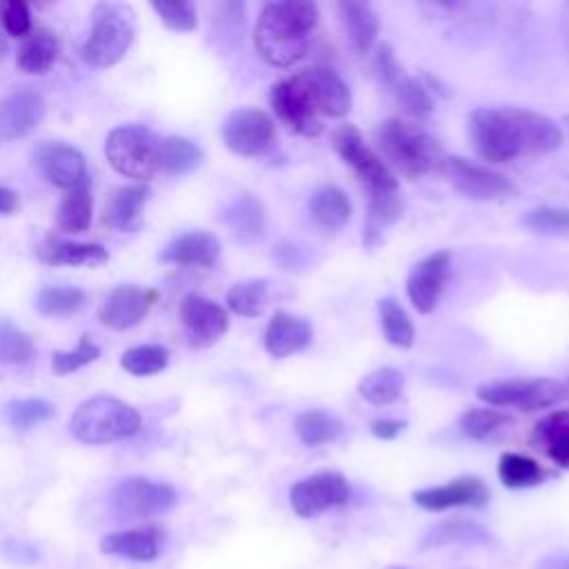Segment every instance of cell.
Segmentation results:
<instances>
[{"label": "cell", "instance_id": "cell-1", "mask_svg": "<svg viewBox=\"0 0 569 569\" xmlns=\"http://www.w3.org/2000/svg\"><path fill=\"white\" fill-rule=\"evenodd\" d=\"M469 140L487 162H511L525 153H549L562 131L545 113L525 107H478L469 113Z\"/></svg>", "mask_w": 569, "mask_h": 569}, {"label": "cell", "instance_id": "cell-2", "mask_svg": "<svg viewBox=\"0 0 569 569\" xmlns=\"http://www.w3.org/2000/svg\"><path fill=\"white\" fill-rule=\"evenodd\" d=\"M331 144L342 162L353 169V173L369 193L362 242L367 247H373L380 240L382 231L389 229L402 213L398 178L387 167V162L365 142L362 133L353 124H340L331 136Z\"/></svg>", "mask_w": 569, "mask_h": 569}, {"label": "cell", "instance_id": "cell-3", "mask_svg": "<svg viewBox=\"0 0 569 569\" xmlns=\"http://www.w3.org/2000/svg\"><path fill=\"white\" fill-rule=\"evenodd\" d=\"M318 18V7L309 0L267 2L253 29L256 51L271 67H291L307 53Z\"/></svg>", "mask_w": 569, "mask_h": 569}, {"label": "cell", "instance_id": "cell-4", "mask_svg": "<svg viewBox=\"0 0 569 569\" xmlns=\"http://www.w3.org/2000/svg\"><path fill=\"white\" fill-rule=\"evenodd\" d=\"M373 142L378 156L387 160V167L391 164L407 178L442 173L449 158L422 124L402 118L380 122L373 131Z\"/></svg>", "mask_w": 569, "mask_h": 569}, {"label": "cell", "instance_id": "cell-5", "mask_svg": "<svg viewBox=\"0 0 569 569\" xmlns=\"http://www.w3.org/2000/svg\"><path fill=\"white\" fill-rule=\"evenodd\" d=\"M71 433L84 445H104L131 438L140 431V413L111 396H96L82 402L71 416Z\"/></svg>", "mask_w": 569, "mask_h": 569}, {"label": "cell", "instance_id": "cell-6", "mask_svg": "<svg viewBox=\"0 0 569 569\" xmlns=\"http://www.w3.org/2000/svg\"><path fill=\"white\" fill-rule=\"evenodd\" d=\"M133 42V16L129 7L100 2L91 13V33L82 58L93 67H111L122 60Z\"/></svg>", "mask_w": 569, "mask_h": 569}, {"label": "cell", "instance_id": "cell-7", "mask_svg": "<svg viewBox=\"0 0 569 569\" xmlns=\"http://www.w3.org/2000/svg\"><path fill=\"white\" fill-rule=\"evenodd\" d=\"M160 138L142 124L116 127L104 142L109 164L133 180H149L156 169V151Z\"/></svg>", "mask_w": 569, "mask_h": 569}, {"label": "cell", "instance_id": "cell-8", "mask_svg": "<svg viewBox=\"0 0 569 569\" xmlns=\"http://www.w3.org/2000/svg\"><path fill=\"white\" fill-rule=\"evenodd\" d=\"M476 396L489 407H516L531 413L558 405L565 398V385L556 378H511L485 382Z\"/></svg>", "mask_w": 569, "mask_h": 569}, {"label": "cell", "instance_id": "cell-9", "mask_svg": "<svg viewBox=\"0 0 569 569\" xmlns=\"http://www.w3.org/2000/svg\"><path fill=\"white\" fill-rule=\"evenodd\" d=\"M351 487L340 471H318L298 480L289 491V505L300 518H316L333 507L347 505Z\"/></svg>", "mask_w": 569, "mask_h": 569}, {"label": "cell", "instance_id": "cell-10", "mask_svg": "<svg viewBox=\"0 0 569 569\" xmlns=\"http://www.w3.org/2000/svg\"><path fill=\"white\" fill-rule=\"evenodd\" d=\"M109 502L118 513L147 518L169 511L178 502V493L171 485L164 482H153L147 478H124L111 489Z\"/></svg>", "mask_w": 569, "mask_h": 569}, {"label": "cell", "instance_id": "cell-11", "mask_svg": "<svg viewBox=\"0 0 569 569\" xmlns=\"http://www.w3.org/2000/svg\"><path fill=\"white\" fill-rule=\"evenodd\" d=\"M445 173L451 178L453 187L471 200H507L516 193V187L507 176L462 156H449Z\"/></svg>", "mask_w": 569, "mask_h": 569}, {"label": "cell", "instance_id": "cell-12", "mask_svg": "<svg viewBox=\"0 0 569 569\" xmlns=\"http://www.w3.org/2000/svg\"><path fill=\"white\" fill-rule=\"evenodd\" d=\"M269 100L276 116L296 133L305 138H316L322 133V120L296 76L276 82Z\"/></svg>", "mask_w": 569, "mask_h": 569}, {"label": "cell", "instance_id": "cell-13", "mask_svg": "<svg viewBox=\"0 0 569 569\" xmlns=\"http://www.w3.org/2000/svg\"><path fill=\"white\" fill-rule=\"evenodd\" d=\"M222 140L238 156H258L273 142V122L264 111L236 109L224 118Z\"/></svg>", "mask_w": 569, "mask_h": 569}, {"label": "cell", "instance_id": "cell-14", "mask_svg": "<svg viewBox=\"0 0 569 569\" xmlns=\"http://www.w3.org/2000/svg\"><path fill=\"white\" fill-rule=\"evenodd\" d=\"M180 320L187 331L189 345L196 349L211 347L229 329L227 311L218 302L198 293L184 296V300L180 302Z\"/></svg>", "mask_w": 569, "mask_h": 569}, {"label": "cell", "instance_id": "cell-15", "mask_svg": "<svg viewBox=\"0 0 569 569\" xmlns=\"http://www.w3.org/2000/svg\"><path fill=\"white\" fill-rule=\"evenodd\" d=\"M451 267L449 251H433L422 258L407 276V296L411 307L418 313H429L436 309L440 293L445 289V280Z\"/></svg>", "mask_w": 569, "mask_h": 569}, {"label": "cell", "instance_id": "cell-16", "mask_svg": "<svg viewBox=\"0 0 569 569\" xmlns=\"http://www.w3.org/2000/svg\"><path fill=\"white\" fill-rule=\"evenodd\" d=\"M38 171L60 189H78L87 184V162L82 153L62 142H44L33 151Z\"/></svg>", "mask_w": 569, "mask_h": 569}, {"label": "cell", "instance_id": "cell-17", "mask_svg": "<svg viewBox=\"0 0 569 569\" xmlns=\"http://www.w3.org/2000/svg\"><path fill=\"white\" fill-rule=\"evenodd\" d=\"M311 98L318 116L342 118L351 107V93L345 80L327 67H307L293 73Z\"/></svg>", "mask_w": 569, "mask_h": 569}, {"label": "cell", "instance_id": "cell-18", "mask_svg": "<svg viewBox=\"0 0 569 569\" xmlns=\"http://www.w3.org/2000/svg\"><path fill=\"white\" fill-rule=\"evenodd\" d=\"M153 302H156L153 289L118 284L102 300V305L98 309V320L104 327L124 331V329L136 327L147 316V311L151 309Z\"/></svg>", "mask_w": 569, "mask_h": 569}, {"label": "cell", "instance_id": "cell-19", "mask_svg": "<svg viewBox=\"0 0 569 569\" xmlns=\"http://www.w3.org/2000/svg\"><path fill=\"white\" fill-rule=\"evenodd\" d=\"M413 502L427 511H445L449 507L482 509L489 502V489L478 476H460L440 487H427L413 493Z\"/></svg>", "mask_w": 569, "mask_h": 569}, {"label": "cell", "instance_id": "cell-20", "mask_svg": "<svg viewBox=\"0 0 569 569\" xmlns=\"http://www.w3.org/2000/svg\"><path fill=\"white\" fill-rule=\"evenodd\" d=\"M44 113L42 98L31 89H16L0 100V136L22 138L31 133Z\"/></svg>", "mask_w": 569, "mask_h": 569}, {"label": "cell", "instance_id": "cell-21", "mask_svg": "<svg viewBox=\"0 0 569 569\" xmlns=\"http://www.w3.org/2000/svg\"><path fill=\"white\" fill-rule=\"evenodd\" d=\"M491 542H493V536L485 525L471 518L456 516L429 527L420 538V549H436V547H449V545L487 547Z\"/></svg>", "mask_w": 569, "mask_h": 569}, {"label": "cell", "instance_id": "cell-22", "mask_svg": "<svg viewBox=\"0 0 569 569\" xmlns=\"http://www.w3.org/2000/svg\"><path fill=\"white\" fill-rule=\"evenodd\" d=\"M313 338V329L305 318L278 311L264 329V349L273 358H287L305 349Z\"/></svg>", "mask_w": 569, "mask_h": 569}, {"label": "cell", "instance_id": "cell-23", "mask_svg": "<svg viewBox=\"0 0 569 569\" xmlns=\"http://www.w3.org/2000/svg\"><path fill=\"white\" fill-rule=\"evenodd\" d=\"M149 196H151V191L147 184H131V187L113 189L104 204L102 222L116 231H136L140 227L142 209H144Z\"/></svg>", "mask_w": 569, "mask_h": 569}, {"label": "cell", "instance_id": "cell-24", "mask_svg": "<svg viewBox=\"0 0 569 569\" xmlns=\"http://www.w3.org/2000/svg\"><path fill=\"white\" fill-rule=\"evenodd\" d=\"M338 18L342 22L347 42L356 56L367 53L378 36L380 22L376 11L369 2H353V0H340L336 2Z\"/></svg>", "mask_w": 569, "mask_h": 569}, {"label": "cell", "instance_id": "cell-25", "mask_svg": "<svg viewBox=\"0 0 569 569\" xmlns=\"http://www.w3.org/2000/svg\"><path fill=\"white\" fill-rule=\"evenodd\" d=\"M220 256V242L213 233L209 231H189L171 240L162 253V262L171 264H198V267H211L216 264Z\"/></svg>", "mask_w": 569, "mask_h": 569}, {"label": "cell", "instance_id": "cell-26", "mask_svg": "<svg viewBox=\"0 0 569 569\" xmlns=\"http://www.w3.org/2000/svg\"><path fill=\"white\" fill-rule=\"evenodd\" d=\"M222 222L229 227L236 240L256 242L262 238L267 227L264 207L256 196L242 193L222 211Z\"/></svg>", "mask_w": 569, "mask_h": 569}, {"label": "cell", "instance_id": "cell-27", "mask_svg": "<svg viewBox=\"0 0 569 569\" xmlns=\"http://www.w3.org/2000/svg\"><path fill=\"white\" fill-rule=\"evenodd\" d=\"M100 549L109 556H120L136 562H151L160 553V538L153 529H124L104 536Z\"/></svg>", "mask_w": 569, "mask_h": 569}, {"label": "cell", "instance_id": "cell-28", "mask_svg": "<svg viewBox=\"0 0 569 569\" xmlns=\"http://www.w3.org/2000/svg\"><path fill=\"white\" fill-rule=\"evenodd\" d=\"M533 442L558 467L569 469V411H551L536 422Z\"/></svg>", "mask_w": 569, "mask_h": 569}, {"label": "cell", "instance_id": "cell-29", "mask_svg": "<svg viewBox=\"0 0 569 569\" xmlns=\"http://www.w3.org/2000/svg\"><path fill=\"white\" fill-rule=\"evenodd\" d=\"M38 258L53 267H58V264L80 267V264H102L109 260V253L102 244L47 238L38 249Z\"/></svg>", "mask_w": 569, "mask_h": 569}, {"label": "cell", "instance_id": "cell-30", "mask_svg": "<svg viewBox=\"0 0 569 569\" xmlns=\"http://www.w3.org/2000/svg\"><path fill=\"white\" fill-rule=\"evenodd\" d=\"M204 160L202 149L187 138L169 136L160 138L156 151V169L169 176H182L196 171Z\"/></svg>", "mask_w": 569, "mask_h": 569}, {"label": "cell", "instance_id": "cell-31", "mask_svg": "<svg viewBox=\"0 0 569 569\" xmlns=\"http://www.w3.org/2000/svg\"><path fill=\"white\" fill-rule=\"evenodd\" d=\"M309 209L313 222L322 229H340L351 216L349 198L336 184H325L316 189L309 200Z\"/></svg>", "mask_w": 569, "mask_h": 569}, {"label": "cell", "instance_id": "cell-32", "mask_svg": "<svg viewBox=\"0 0 569 569\" xmlns=\"http://www.w3.org/2000/svg\"><path fill=\"white\" fill-rule=\"evenodd\" d=\"M58 58V40L51 31H31L18 51V69L31 76H42Z\"/></svg>", "mask_w": 569, "mask_h": 569}, {"label": "cell", "instance_id": "cell-33", "mask_svg": "<svg viewBox=\"0 0 569 569\" xmlns=\"http://www.w3.org/2000/svg\"><path fill=\"white\" fill-rule=\"evenodd\" d=\"M293 427H296V433H298L300 442L307 445V447H320V445L336 442L345 433L342 420L336 418L329 411H322V409L302 411L296 418Z\"/></svg>", "mask_w": 569, "mask_h": 569}, {"label": "cell", "instance_id": "cell-34", "mask_svg": "<svg viewBox=\"0 0 569 569\" xmlns=\"http://www.w3.org/2000/svg\"><path fill=\"white\" fill-rule=\"evenodd\" d=\"M405 387V376L400 369L396 367H380L371 373H367L360 382H358V393L371 402V405H391L393 400L400 398Z\"/></svg>", "mask_w": 569, "mask_h": 569}, {"label": "cell", "instance_id": "cell-35", "mask_svg": "<svg viewBox=\"0 0 569 569\" xmlns=\"http://www.w3.org/2000/svg\"><path fill=\"white\" fill-rule=\"evenodd\" d=\"M498 478L509 489H527L545 480V469L529 456L507 451L498 460Z\"/></svg>", "mask_w": 569, "mask_h": 569}, {"label": "cell", "instance_id": "cell-36", "mask_svg": "<svg viewBox=\"0 0 569 569\" xmlns=\"http://www.w3.org/2000/svg\"><path fill=\"white\" fill-rule=\"evenodd\" d=\"M91 209H93V200H91L89 187L82 184L78 189H71L64 193V198L58 204L56 224L67 233H80L91 222Z\"/></svg>", "mask_w": 569, "mask_h": 569}, {"label": "cell", "instance_id": "cell-37", "mask_svg": "<svg viewBox=\"0 0 569 569\" xmlns=\"http://www.w3.org/2000/svg\"><path fill=\"white\" fill-rule=\"evenodd\" d=\"M389 91L393 93V98L398 100V104L402 107V111L407 116H411L413 120H427L433 111V100L427 91V87L413 78V76H407L405 71L391 82Z\"/></svg>", "mask_w": 569, "mask_h": 569}, {"label": "cell", "instance_id": "cell-38", "mask_svg": "<svg viewBox=\"0 0 569 569\" xmlns=\"http://www.w3.org/2000/svg\"><path fill=\"white\" fill-rule=\"evenodd\" d=\"M378 313H380L382 333L389 345L400 349H407L413 345V338H416L413 325L396 298H382L378 302Z\"/></svg>", "mask_w": 569, "mask_h": 569}, {"label": "cell", "instance_id": "cell-39", "mask_svg": "<svg viewBox=\"0 0 569 569\" xmlns=\"http://www.w3.org/2000/svg\"><path fill=\"white\" fill-rule=\"evenodd\" d=\"M227 307L244 318L260 316L267 307V282L264 280H244L236 282L227 291Z\"/></svg>", "mask_w": 569, "mask_h": 569}, {"label": "cell", "instance_id": "cell-40", "mask_svg": "<svg viewBox=\"0 0 569 569\" xmlns=\"http://www.w3.org/2000/svg\"><path fill=\"white\" fill-rule=\"evenodd\" d=\"M87 302V293L78 287H42L36 307L44 316H60V313H73Z\"/></svg>", "mask_w": 569, "mask_h": 569}, {"label": "cell", "instance_id": "cell-41", "mask_svg": "<svg viewBox=\"0 0 569 569\" xmlns=\"http://www.w3.org/2000/svg\"><path fill=\"white\" fill-rule=\"evenodd\" d=\"M507 422H511V418L493 407H471L460 416V427L471 440H485Z\"/></svg>", "mask_w": 569, "mask_h": 569}, {"label": "cell", "instance_id": "cell-42", "mask_svg": "<svg viewBox=\"0 0 569 569\" xmlns=\"http://www.w3.org/2000/svg\"><path fill=\"white\" fill-rule=\"evenodd\" d=\"M122 367L133 376H153L169 362V351L160 345H142L122 353Z\"/></svg>", "mask_w": 569, "mask_h": 569}, {"label": "cell", "instance_id": "cell-43", "mask_svg": "<svg viewBox=\"0 0 569 569\" xmlns=\"http://www.w3.org/2000/svg\"><path fill=\"white\" fill-rule=\"evenodd\" d=\"M7 416L9 422L16 429H31L40 422H47L56 416V407L49 400L42 398H24V400H13L7 405Z\"/></svg>", "mask_w": 569, "mask_h": 569}, {"label": "cell", "instance_id": "cell-44", "mask_svg": "<svg viewBox=\"0 0 569 569\" xmlns=\"http://www.w3.org/2000/svg\"><path fill=\"white\" fill-rule=\"evenodd\" d=\"M522 224L542 236L569 231V207H533L522 213Z\"/></svg>", "mask_w": 569, "mask_h": 569}, {"label": "cell", "instance_id": "cell-45", "mask_svg": "<svg viewBox=\"0 0 569 569\" xmlns=\"http://www.w3.org/2000/svg\"><path fill=\"white\" fill-rule=\"evenodd\" d=\"M33 356L31 338L13 325L0 320V362L20 365Z\"/></svg>", "mask_w": 569, "mask_h": 569}, {"label": "cell", "instance_id": "cell-46", "mask_svg": "<svg viewBox=\"0 0 569 569\" xmlns=\"http://www.w3.org/2000/svg\"><path fill=\"white\" fill-rule=\"evenodd\" d=\"M100 356V347L84 333L78 340V347L73 351H53L51 358V367L58 376H67L73 373L76 369L93 362Z\"/></svg>", "mask_w": 569, "mask_h": 569}, {"label": "cell", "instance_id": "cell-47", "mask_svg": "<svg viewBox=\"0 0 569 569\" xmlns=\"http://www.w3.org/2000/svg\"><path fill=\"white\" fill-rule=\"evenodd\" d=\"M151 9L160 16L162 24L173 31H193L198 27L193 2H151Z\"/></svg>", "mask_w": 569, "mask_h": 569}, {"label": "cell", "instance_id": "cell-48", "mask_svg": "<svg viewBox=\"0 0 569 569\" xmlns=\"http://www.w3.org/2000/svg\"><path fill=\"white\" fill-rule=\"evenodd\" d=\"M0 24L13 38H27L31 33V13L22 0H0Z\"/></svg>", "mask_w": 569, "mask_h": 569}, {"label": "cell", "instance_id": "cell-49", "mask_svg": "<svg viewBox=\"0 0 569 569\" xmlns=\"http://www.w3.org/2000/svg\"><path fill=\"white\" fill-rule=\"evenodd\" d=\"M373 71H376V78L380 82V87H391V82L402 73L400 64L396 62V56H393V49L391 44L382 42L376 51V58H373Z\"/></svg>", "mask_w": 569, "mask_h": 569}, {"label": "cell", "instance_id": "cell-50", "mask_svg": "<svg viewBox=\"0 0 569 569\" xmlns=\"http://www.w3.org/2000/svg\"><path fill=\"white\" fill-rule=\"evenodd\" d=\"M402 429H405V422L393 418H378L371 422V433L380 440H393L400 436Z\"/></svg>", "mask_w": 569, "mask_h": 569}, {"label": "cell", "instance_id": "cell-51", "mask_svg": "<svg viewBox=\"0 0 569 569\" xmlns=\"http://www.w3.org/2000/svg\"><path fill=\"white\" fill-rule=\"evenodd\" d=\"M276 256H278V262L284 267V269H293L302 262V258L298 256V249L296 247H287V244H280L276 249Z\"/></svg>", "mask_w": 569, "mask_h": 569}, {"label": "cell", "instance_id": "cell-52", "mask_svg": "<svg viewBox=\"0 0 569 569\" xmlns=\"http://www.w3.org/2000/svg\"><path fill=\"white\" fill-rule=\"evenodd\" d=\"M16 207H18V196L11 189L0 187V213H11Z\"/></svg>", "mask_w": 569, "mask_h": 569}, {"label": "cell", "instance_id": "cell-53", "mask_svg": "<svg viewBox=\"0 0 569 569\" xmlns=\"http://www.w3.org/2000/svg\"><path fill=\"white\" fill-rule=\"evenodd\" d=\"M562 40H565V51L569 60V2L562 4Z\"/></svg>", "mask_w": 569, "mask_h": 569}, {"label": "cell", "instance_id": "cell-54", "mask_svg": "<svg viewBox=\"0 0 569 569\" xmlns=\"http://www.w3.org/2000/svg\"><path fill=\"white\" fill-rule=\"evenodd\" d=\"M540 569H569V556L560 558V560H549Z\"/></svg>", "mask_w": 569, "mask_h": 569}, {"label": "cell", "instance_id": "cell-55", "mask_svg": "<svg viewBox=\"0 0 569 569\" xmlns=\"http://www.w3.org/2000/svg\"><path fill=\"white\" fill-rule=\"evenodd\" d=\"M562 385H565V396H567V398H569V378H567V380H565V382H562Z\"/></svg>", "mask_w": 569, "mask_h": 569}, {"label": "cell", "instance_id": "cell-56", "mask_svg": "<svg viewBox=\"0 0 569 569\" xmlns=\"http://www.w3.org/2000/svg\"><path fill=\"white\" fill-rule=\"evenodd\" d=\"M562 122H565V124H567V129H569V113H565V116H562Z\"/></svg>", "mask_w": 569, "mask_h": 569}, {"label": "cell", "instance_id": "cell-57", "mask_svg": "<svg viewBox=\"0 0 569 569\" xmlns=\"http://www.w3.org/2000/svg\"><path fill=\"white\" fill-rule=\"evenodd\" d=\"M391 569H400V567H391Z\"/></svg>", "mask_w": 569, "mask_h": 569}]
</instances>
